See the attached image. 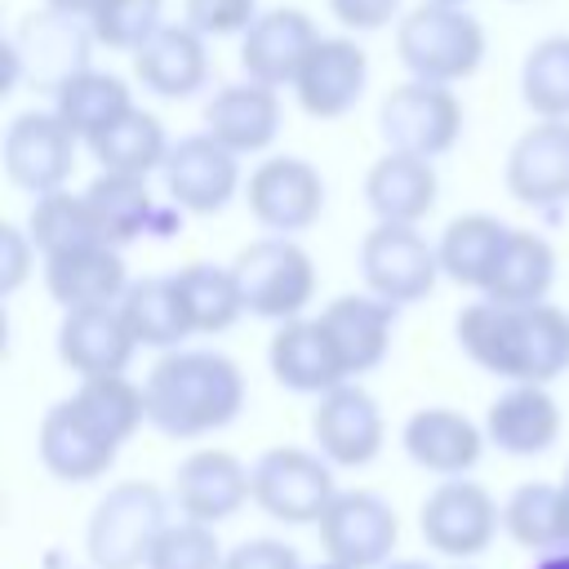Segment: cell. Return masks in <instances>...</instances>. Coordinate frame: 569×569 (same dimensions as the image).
Here are the masks:
<instances>
[{
    "mask_svg": "<svg viewBox=\"0 0 569 569\" xmlns=\"http://www.w3.org/2000/svg\"><path fill=\"white\" fill-rule=\"evenodd\" d=\"M164 498L156 485L124 480L107 489V498L89 516V560L93 569H138L147 565L156 538L164 533Z\"/></svg>",
    "mask_w": 569,
    "mask_h": 569,
    "instance_id": "cell-4",
    "label": "cell"
},
{
    "mask_svg": "<svg viewBox=\"0 0 569 569\" xmlns=\"http://www.w3.org/2000/svg\"><path fill=\"white\" fill-rule=\"evenodd\" d=\"M231 271H236L244 311L267 316V320H293L316 293V267L307 249L293 244L289 236H267V240L244 244Z\"/></svg>",
    "mask_w": 569,
    "mask_h": 569,
    "instance_id": "cell-5",
    "label": "cell"
},
{
    "mask_svg": "<svg viewBox=\"0 0 569 569\" xmlns=\"http://www.w3.org/2000/svg\"><path fill=\"white\" fill-rule=\"evenodd\" d=\"M378 129L387 138L391 151H409V156H440L458 142L462 133V107L458 98L436 84V80H409L396 84L382 102Z\"/></svg>",
    "mask_w": 569,
    "mask_h": 569,
    "instance_id": "cell-6",
    "label": "cell"
},
{
    "mask_svg": "<svg viewBox=\"0 0 569 569\" xmlns=\"http://www.w3.org/2000/svg\"><path fill=\"white\" fill-rule=\"evenodd\" d=\"M160 4L164 0H98L89 9V31L111 49H142L160 31Z\"/></svg>",
    "mask_w": 569,
    "mask_h": 569,
    "instance_id": "cell-41",
    "label": "cell"
},
{
    "mask_svg": "<svg viewBox=\"0 0 569 569\" xmlns=\"http://www.w3.org/2000/svg\"><path fill=\"white\" fill-rule=\"evenodd\" d=\"M222 569H302V560H298V551H293L289 542L249 538V542H240V547L222 560Z\"/></svg>",
    "mask_w": 569,
    "mask_h": 569,
    "instance_id": "cell-44",
    "label": "cell"
},
{
    "mask_svg": "<svg viewBox=\"0 0 569 569\" xmlns=\"http://www.w3.org/2000/svg\"><path fill=\"white\" fill-rule=\"evenodd\" d=\"M164 182H169V196L178 209L218 213L236 196L240 164L227 142H218L213 133H196V138H182L178 147H169Z\"/></svg>",
    "mask_w": 569,
    "mask_h": 569,
    "instance_id": "cell-14",
    "label": "cell"
},
{
    "mask_svg": "<svg viewBox=\"0 0 569 569\" xmlns=\"http://www.w3.org/2000/svg\"><path fill=\"white\" fill-rule=\"evenodd\" d=\"M329 9L351 31H378V27H387L396 18L400 0H329Z\"/></svg>",
    "mask_w": 569,
    "mask_h": 569,
    "instance_id": "cell-46",
    "label": "cell"
},
{
    "mask_svg": "<svg viewBox=\"0 0 569 569\" xmlns=\"http://www.w3.org/2000/svg\"><path fill=\"white\" fill-rule=\"evenodd\" d=\"M316 27L302 9H271V13H258L244 31V44H240V67L249 71V80H262V84H293L298 67L307 62V53L316 49Z\"/></svg>",
    "mask_w": 569,
    "mask_h": 569,
    "instance_id": "cell-20",
    "label": "cell"
},
{
    "mask_svg": "<svg viewBox=\"0 0 569 569\" xmlns=\"http://www.w3.org/2000/svg\"><path fill=\"white\" fill-rule=\"evenodd\" d=\"M485 431L489 440L511 453V458H533L547 453L560 436V409L547 396L542 382H516L507 396H498L485 413Z\"/></svg>",
    "mask_w": 569,
    "mask_h": 569,
    "instance_id": "cell-22",
    "label": "cell"
},
{
    "mask_svg": "<svg viewBox=\"0 0 569 569\" xmlns=\"http://www.w3.org/2000/svg\"><path fill=\"white\" fill-rule=\"evenodd\" d=\"M107 244H129L133 236H142L156 218V204H151V191H147V178L142 173H116V169H102L89 191H84Z\"/></svg>",
    "mask_w": 569,
    "mask_h": 569,
    "instance_id": "cell-34",
    "label": "cell"
},
{
    "mask_svg": "<svg viewBox=\"0 0 569 569\" xmlns=\"http://www.w3.org/2000/svg\"><path fill=\"white\" fill-rule=\"evenodd\" d=\"M405 453L436 476H462L480 458V431L471 418L431 405L405 422Z\"/></svg>",
    "mask_w": 569,
    "mask_h": 569,
    "instance_id": "cell-29",
    "label": "cell"
},
{
    "mask_svg": "<svg viewBox=\"0 0 569 569\" xmlns=\"http://www.w3.org/2000/svg\"><path fill=\"white\" fill-rule=\"evenodd\" d=\"M507 191L520 204H565L569 200V124L542 120L516 138L507 151Z\"/></svg>",
    "mask_w": 569,
    "mask_h": 569,
    "instance_id": "cell-15",
    "label": "cell"
},
{
    "mask_svg": "<svg viewBox=\"0 0 569 569\" xmlns=\"http://www.w3.org/2000/svg\"><path fill=\"white\" fill-rule=\"evenodd\" d=\"M365 76H369V58L356 40L320 36L293 76V93L307 116L329 120V116H342L356 107V98L365 93Z\"/></svg>",
    "mask_w": 569,
    "mask_h": 569,
    "instance_id": "cell-17",
    "label": "cell"
},
{
    "mask_svg": "<svg viewBox=\"0 0 569 569\" xmlns=\"http://www.w3.org/2000/svg\"><path fill=\"white\" fill-rule=\"evenodd\" d=\"M173 498H178L182 516L218 525L253 498V471H244L240 458L227 449H200L178 467Z\"/></svg>",
    "mask_w": 569,
    "mask_h": 569,
    "instance_id": "cell-18",
    "label": "cell"
},
{
    "mask_svg": "<svg viewBox=\"0 0 569 569\" xmlns=\"http://www.w3.org/2000/svg\"><path fill=\"white\" fill-rule=\"evenodd\" d=\"M31 231H18V227H0V293H13L22 280H27V267H31Z\"/></svg>",
    "mask_w": 569,
    "mask_h": 569,
    "instance_id": "cell-45",
    "label": "cell"
},
{
    "mask_svg": "<svg viewBox=\"0 0 569 569\" xmlns=\"http://www.w3.org/2000/svg\"><path fill=\"white\" fill-rule=\"evenodd\" d=\"M520 98L542 120L569 116V36H547L520 67Z\"/></svg>",
    "mask_w": 569,
    "mask_h": 569,
    "instance_id": "cell-40",
    "label": "cell"
},
{
    "mask_svg": "<svg viewBox=\"0 0 569 569\" xmlns=\"http://www.w3.org/2000/svg\"><path fill=\"white\" fill-rule=\"evenodd\" d=\"M249 213L267 227V231H302L320 218L325 209V182L320 173L298 160V156H276V160H262L253 173H249Z\"/></svg>",
    "mask_w": 569,
    "mask_h": 569,
    "instance_id": "cell-12",
    "label": "cell"
},
{
    "mask_svg": "<svg viewBox=\"0 0 569 569\" xmlns=\"http://www.w3.org/2000/svg\"><path fill=\"white\" fill-rule=\"evenodd\" d=\"M204 36L191 22L160 27L142 49H133V76L160 98H191L204 84Z\"/></svg>",
    "mask_w": 569,
    "mask_h": 569,
    "instance_id": "cell-23",
    "label": "cell"
},
{
    "mask_svg": "<svg viewBox=\"0 0 569 569\" xmlns=\"http://www.w3.org/2000/svg\"><path fill=\"white\" fill-rule=\"evenodd\" d=\"M80 13H62V9H49L40 13L36 22H27L18 31V40H9V67H18L22 58L31 62V80L58 89L67 76L84 71V58H89V36L80 22Z\"/></svg>",
    "mask_w": 569,
    "mask_h": 569,
    "instance_id": "cell-21",
    "label": "cell"
},
{
    "mask_svg": "<svg viewBox=\"0 0 569 569\" xmlns=\"http://www.w3.org/2000/svg\"><path fill=\"white\" fill-rule=\"evenodd\" d=\"M311 569H351V565H342V560H325V565H311Z\"/></svg>",
    "mask_w": 569,
    "mask_h": 569,
    "instance_id": "cell-49",
    "label": "cell"
},
{
    "mask_svg": "<svg viewBox=\"0 0 569 569\" xmlns=\"http://www.w3.org/2000/svg\"><path fill=\"white\" fill-rule=\"evenodd\" d=\"M40 462L58 476V480H93L116 462V440H107L102 431H93L80 409L71 400L53 405L40 422Z\"/></svg>",
    "mask_w": 569,
    "mask_h": 569,
    "instance_id": "cell-26",
    "label": "cell"
},
{
    "mask_svg": "<svg viewBox=\"0 0 569 569\" xmlns=\"http://www.w3.org/2000/svg\"><path fill=\"white\" fill-rule=\"evenodd\" d=\"M147 422L164 436H204L227 427L244 405V378L236 360L218 351H169L142 382Z\"/></svg>",
    "mask_w": 569,
    "mask_h": 569,
    "instance_id": "cell-2",
    "label": "cell"
},
{
    "mask_svg": "<svg viewBox=\"0 0 569 569\" xmlns=\"http://www.w3.org/2000/svg\"><path fill=\"white\" fill-rule=\"evenodd\" d=\"M311 436H316V445H320V453L329 462L365 467L382 449L378 400L356 382H338V387L320 391V405L311 413Z\"/></svg>",
    "mask_w": 569,
    "mask_h": 569,
    "instance_id": "cell-13",
    "label": "cell"
},
{
    "mask_svg": "<svg viewBox=\"0 0 569 569\" xmlns=\"http://www.w3.org/2000/svg\"><path fill=\"white\" fill-rule=\"evenodd\" d=\"M391 569H427V565H422V560H396Z\"/></svg>",
    "mask_w": 569,
    "mask_h": 569,
    "instance_id": "cell-48",
    "label": "cell"
},
{
    "mask_svg": "<svg viewBox=\"0 0 569 569\" xmlns=\"http://www.w3.org/2000/svg\"><path fill=\"white\" fill-rule=\"evenodd\" d=\"M498 520L502 516H498L489 489H480L476 480H445L427 493L418 529H422L431 551L462 560V556H476V551L489 547Z\"/></svg>",
    "mask_w": 569,
    "mask_h": 569,
    "instance_id": "cell-10",
    "label": "cell"
},
{
    "mask_svg": "<svg viewBox=\"0 0 569 569\" xmlns=\"http://www.w3.org/2000/svg\"><path fill=\"white\" fill-rule=\"evenodd\" d=\"M445 4H462V0H445Z\"/></svg>",
    "mask_w": 569,
    "mask_h": 569,
    "instance_id": "cell-51",
    "label": "cell"
},
{
    "mask_svg": "<svg viewBox=\"0 0 569 569\" xmlns=\"http://www.w3.org/2000/svg\"><path fill=\"white\" fill-rule=\"evenodd\" d=\"M511 227H502L498 218L489 213H467V218H453L440 236V271L453 280V284H467V289H485L489 276H493V262L502 253V240H507Z\"/></svg>",
    "mask_w": 569,
    "mask_h": 569,
    "instance_id": "cell-33",
    "label": "cell"
},
{
    "mask_svg": "<svg viewBox=\"0 0 569 569\" xmlns=\"http://www.w3.org/2000/svg\"><path fill=\"white\" fill-rule=\"evenodd\" d=\"M138 338L124 320L120 307L98 302V307H71L58 325V356L67 369H76L80 378H98V373H124L129 356H133Z\"/></svg>",
    "mask_w": 569,
    "mask_h": 569,
    "instance_id": "cell-16",
    "label": "cell"
},
{
    "mask_svg": "<svg viewBox=\"0 0 569 569\" xmlns=\"http://www.w3.org/2000/svg\"><path fill=\"white\" fill-rule=\"evenodd\" d=\"M556 280V253L542 236L511 227L502 240V253L493 262L489 284L480 289L493 302H542Z\"/></svg>",
    "mask_w": 569,
    "mask_h": 569,
    "instance_id": "cell-31",
    "label": "cell"
},
{
    "mask_svg": "<svg viewBox=\"0 0 569 569\" xmlns=\"http://www.w3.org/2000/svg\"><path fill=\"white\" fill-rule=\"evenodd\" d=\"M462 351L511 382H551L569 369V316L551 302H471L458 311Z\"/></svg>",
    "mask_w": 569,
    "mask_h": 569,
    "instance_id": "cell-1",
    "label": "cell"
},
{
    "mask_svg": "<svg viewBox=\"0 0 569 569\" xmlns=\"http://www.w3.org/2000/svg\"><path fill=\"white\" fill-rule=\"evenodd\" d=\"M44 289L67 311L71 307L116 302L129 289L124 258L116 253V244H84V249L53 253V258H44Z\"/></svg>",
    "mask_w": 569,
    "mask_h": 569,
    "instance_id": "cell-25",
    "label": "cell"
},
{
    "mask_svg": "<svg viewBox=\"0 0 569 569\" xmlns=\"http://www.w3.org/2000/svg\"><path fill=\"white\" fill-rule=\"evenodd\" d=\"M316 525H320L325 556L329 560H342L351 569L382 565L391 556V547H396V533H400L396 511L378 493H365V489L338 493Z\"/></svg>",
    "mask_w": 569,
    "mask_h": 569,
    "instance_id": "cell-11",
    "label": "cell"
},
{
    "mask_svg": "<svg viewBox=\"0 0 569 569\" xmlns=\"http://www.w3.org/2000/svg\"><path fill=\"white\" fill-rule=\"evenodd\" d=\"M93 156L102 169H116V173H151L156 164H164L169 156V142H164V124L151 116V111H124L111 129H102L93 142Z\"/></svg>",
    "mask_w": 569,
    "mask_h": 569,
    "instance_id": "cell-37",
    "label": "cell"
},
{
    "mask_svg": "<svg viewBox=\"0 0 569 569\" xmlns=\"http://www.w3.org/2000/svg\"><path fill=\"white\" fill-rule=\"evenodd\" d=\"M507 533L529 551H551L569 542V516H565V485H520L502 507Z\"/></svg>",
    "mask_w": 569,
    "mask_h": 569,
    "instance_id": "cell-35",
    "label": "cell"
},
{
    "mask_svg": "<svg viewBox=\"0 0 569 569\" xmlns=\"http://www.w3.org/2000/svg\"><path fill=\"white\" fill-rule=\"evenodd\" d=\"M396 53L413 71V80L453 84L467 80L485 58V27L462 9L445 0H427L396 27Z\"/></svg>",
    "mask_w": 569,
    "mask_h": 569,
    "instance_id": "cell-3",
    "label": "cell"
},
{
    "mask_svg": "<svg viewBox=\"0 0 569 569\" xmlns=\"http://www.w3.org/2000/svg\"><path fill=\"white\" fill-rule=\"evenodd\" d=\"M27 231L36 240V249L44 258L53 253H67V249H84V244H107L93 209L84 196H67L62 187L58 191H44L36 204H31V218H27Z\"/></svg>",
    "mask_w": 569,
    "mask_h": 569,
    "instance_id": "cell-36",
    "label": "cell"
},
{
    "mask_svg": "<svg viewBox=\"0 0 569 569\" xmlns=\"http://www.w3.org/2000/svg\"><path fill=\"white\" fill-rule=\"evenodd\" d=\"M565 516H569V467H565Z\"/></svg>",
    "mask_w": 569,
    "mask_h": 569,
    "instance_id": "cell-50",
    "label": "cell"
},
{
    "mask_svg": "<svg viewBox=\"0 0 569 569\" xmlns=\"http://www.w3.org/2000/svg\"><path fill=\"white\" fill-rule=\"evenodd\" d=\"M178 289H182V302H187V316H191L196 333H222L244 311V298H240V284H236L231 267L191 262V267L178 271Z\"/></svg>",
    "mask_w": 569,
    "mask_h": 569,
    "instance_id": "cell-38",
    "label": "cell"
},
{
    "mask_svg": "<svg viewBox=\"0 0 569 569\" xmlns=\"http://www.w3.org/2000/svg\"><path fill=\"white\" fill-rule=\"evenodd\" d=\"M76 169V133L58 111H22L4 129V173L31 196L58 191Z\"/></svg>",
    "mask_w": 569,
    "mask_h": 569,
    "instance_id": "cell-9",
    "label": "cell"
},
{
    "mask_svg": "<svg viewBox=\"0 0 569 569\" xmlns=\"http://www.w3.org/2000/svg\"><path fill=\"white\" fill-rule=\"evenodd\" d=\"M365 284L387 302H418L440 276V253L422 240L413 222H378L360 244Z\"/></svg>",
    "mask_w": 569,
    "mask_h": 569,
    "instance_id": "cell-8",
    "label": "cell"
},
{
    "mask_svg": "<svg viewBox=\"0 0 569 569\" xmlns=\"http://www.w3.org/2000/svg\"><path fill=\"white\" fill-rule=\"evenodd\" d=\"M120 311L142 347H178L187 333H196L182 289H178V276H147V280L129 284L120 293Z\"/></svg>",
    "mask_w": 569,
    "mask_h": 569,
    "instance_id": "cell-32",
    "label": "cell"
},
{
    "mask_svg": "<svg viewBox=\"0 0 569 569\" xmlns=\"http://www.w3.org/2000/svg\"><path fill=\"white\" fill-rule=\"evenodd\" d=\"M365 200L378 222H418L436 204V169L427 156L387 151L365 173Z\"/></svg>",
    "mask_w": 569,
    "mask_h": 569,
    "instance_id": "cell-27",
    "label": "cell"
},
{
    "mask_svg": "<svg viewBox=\"0 0 569 569\" xmlns=\"http://www.w3.org/2000/svg\"><path fill=\"white\" fill-rule=\"evenodd\" d=\"M271 373L280 387L289 391H329L338 382H347V365L342 351L333 342V333L325 329V320H284L271 338Z\"/></svg>",
    "mask_w": 569,
    "mask_h": 569,
    "instance_id": "cell-19",
    "label": "cell"
},
{
    "mask_svg": "<svg viewBox=\"0 0 569 569\" xmlns=\"http://www.w3.org/2000/svg\"><path fill=\"white\" fill-rule=\"evenodd\" d=\"M187 22L200 36H231V31H249V22L258 18V0H187Z\"/></svg>",
    "mask_w": 569,
    "mask_h": 569,
    "instance_id": "cell-43",
    "label": "cell"
},
{
    "mask_svg": "<svg viewBox=\"0 0 569 569\" xmlns=\"http://www.w3.org/2000/svg\"><path fill=\"white\" fill-rule=\"evenodd\" d=\"M320 320H325V329L333 333L347 373H365V369H373V365L387 356L396 302H387V298H378V293H347V298H333V302L320 311Z\"/></svg>",
    "mask_w": 569,
    "mask_h": 569,
    "instance_id": "cell-28",
    "label": "cell"
},
{
    "mask_svg": "<svg viewBox=\"0 0 569 569\" xmlns=\"http://www.w3.org/2000/svg\"><path fill=\"white\" fill-rule=\"evenodd\" d=\"M53 111H58V120L76 133V138H84V142H93L102 129H111L124 111H133V98H129V89H124V80L120 76H107V71H76V76H67L58 89H53Z\"/></svg>",
    "mask_w": 569,
    "mask_h": 569,
    "instance_id": "cell-30",
    "label": "cell"
},
{
    "mask_svg": "<svg viewBox=\"0 0 569 569\" xmlns=\"http://www.w3.org/2000/svg\"><path fill=\"white\" fill-rule=\"evenodd\" d=\"M147 569H222V547L204 520L187 516L178 525H164L147 556Z\"/></svg>",
    "mask_w": 569,
    "mask_h": 569,
    "instance_id": "cell-42",
    "label": "cell"
},
{
    "mask_svg": "<svg viewBox=\"0 0 569 569\" xmlns=\"http://www.w3.org/2000/svg\"><path fill=\"white\" fill-rule=\"evenodd\" d=\"M98 0H49V9H62V13H84L89 18V9H93Z\"/></svg>",
    "mask_w": 569,
    "mask_h": 569,
    "instance_id": "cell-47",
    "label": "cell"
},
{
    "mask_svg": "<svg viewBox=\"0 0 569 569\" xmlns=\"http://www.w3.org/2000/svg\"><path fill=\"white\" fill-rule=\"evenodd\" d=\"M338 498L329 467L307 449H267L253 462V502L284 525H311Z\"/></svg>",
    "mask_w": 569,
    "mask_h": 569,
    "instance_id": "cell-7",
    "label": "cell"
},
{
    "mask_svg": "<svg viewBox=\"0 0 569 569\" xmlns=\"http://www.w3.org/2000/svg\"><path fill=\"white\" fill-rule=\"evenodd\" d=\"M280 129V98L271 84L249 80V84H227L204 102V133L227 142L236 156L240 151H262Z\"/></svg>",
    "mask_w": 569,
    "mask_h": 569,
    "instance_id": "cell-24",
    "label": "cell"
},
{
    "mask_svg": "<svg viewBox=\"0 0 569 569\" xmlns=\"http://www.w3.org/2000/svg\"><path fill=\"white\" fill-rule=\"evenodd\" d=\"M71 405L80 409V418H84L93 431H102V436L116 440V445H120L124 436H133V427L147 418V400H142V391H138L124 373L80 378Z\"/></svg>",
    "mask_w": 569,
    "mask_h": 569,
    "instance_id": "cell-39",
    "label": "cell"
}]
</instances>
